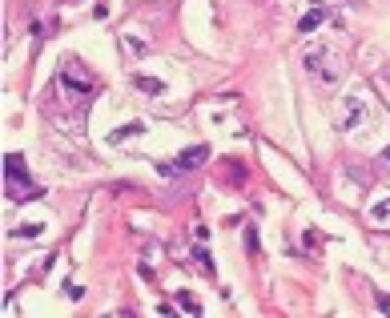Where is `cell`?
<instances>
[{"label":"cell","instance_id":"1","mask_svg":"<svg viewBox=\"0 0 390 318\" xmlns=\"http://www.w3.org/2000/svg\"><path fill=\"white\" fill-rule=\"evenodd\" d=\"M4 193H8L13 202L41 198V186L29 177V170H24V158H20V153H8V158H4Z\"/></svg>","mask_w":390,"mask_h":318},{"label":"cell","instance_id":"2","mask_svg":"<svg viewBox=\"0 0 390 318\" xmlns=\"http://www.w3.org/2000/svg\"><path fill=\"white\" fill-rule=\"evenodd\" d=\"M306 69H310V77L326 81V85H334V81L342 77V64H338V57H334L330 48H314V53H306Z\"/></svg>","mask_w":390,"mask_h":318},{"label":"cell","instance_id":"3","mask_svg":"<svg viewBox=\"0 0 390 318\" xmlns=\"http://www.w3.org/2000/svg\"><path fill=\"white\" fill-rule=\"evenodd\" d=\"M205 158H210V145H197V149H185V153L178 158V170H197V165H201Z\"/></svg>","mask_w":390,"mask_h":318},{"label":"cell","instance_id":"4","mask_svg":"<svg viewBox=\"0 0 390 318\" xmlns=\"http://www.w3.org/2000/svg\"><path fill=\"white\" fill-rule=\"evenodd\" d=\"M322 20H326V8H310V13L298 20V32H314L318 25H322Z\"/></svg>","mask_w":390,"mask_h":318},{"label":"cell","instance_id":"5","mask_svg":"<svg viewBox=\"0 0 390 318\" xmlns=\"http://www.w3.org/2000/svg\"><path fill=\"white\" fill-rule=\"evenodd\" d=\"M41 230H45V226H36V222H20L17 230H13V234H17V238H36Z\"/></svg>","mask_w":390,"mask_h":318},{"label":"cell","instance_id":"6","mask_svg":"<svg viewBox=\"0 0 390 318\" xmlns=\"http://www.w3.org/2000/svg\"><path fill=\"white\" fill-rule=\"evenodd\" d=\"M137 89H145V93H165V85L153 81V77H137Z\"/></svg>","mask_w":390,"mask_h":318},{"label":"cell","instance_id":"7","mask_svg":"<svg viewBox=\"0 0 390 318\" xmlns=\"http://www.w3.org/2000/svg\"><path fill=\"white\" fill-rule=\"evenodd\" d=\"M178 306H181V310H185V314H201V306H197L194 298L185 294V290H181V294H178Z\"/></svg>","mask_w":390,"mask_h":318},{"label":"cell","instance_id":"8","mask_svg":"<svg viewBox=\"0 0 390 318\" xmlns=\"http://www.w3.org/2000/svg\"><path fill=\"white\" fill-rule=\"evenodd\" d=\"M141 129H145V125H141V121H129V125H121V129H117V133H113V141H125L129 133H141Z\"/></svg>","mask_w":390,"mask_h":318},{"label":"cell","instance_id":"9","mask_svg":"<svg viewBox=\"0 0 390 318\" xmlns=\"http://www.w3.org/2000/svg\"><path fill=\"white\" fill-rule=\"evenodd\" d=\"M194 258L201 262V266H205V270H213V258H210V250H201V246H197V250H194Z\"/></svg>","mask_w":390,"mask_h":318},{"label":"cell","instance_id":"10","mask_svg":"<svg viewBox=\"0 0 390 318\" xmlns=\"http://www.w3.org/2000/svg\"><path fill=\"white\" fill-rule=\"evenodd\" d=\"M374 218H378V222H387V218H390V198H387V202H378V206H374Z\"/></svg>","mask_w":390,"mask_h":318},{"label":"cell","instance_id":"11","mask_svg":"<svg viewBox=\"0 0 390 318\" xmlns=\"http://www.w3.org/2000/svg\"><path fill=\"white\" fill-rule=\"evenodd\" d=\"M378 310H382V314H390V294H378Z\"/></svg>","mask_w":390,"mask_h":318},{"label":"cell","instance_id":"12","mask_svg":"<svg viewBox=\"0 0 390 318\" xmlns=\"http://www.w3.org/2000/svg\"><path fill=\"white\" fill-rule=\"evenodd\" d=\"M382 161H387V165H390V149H382Z\"/></svg>","mask_w":390,"mask_h":318}]
</instances>
